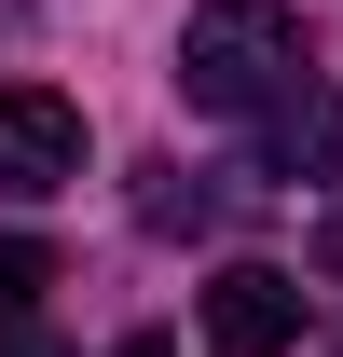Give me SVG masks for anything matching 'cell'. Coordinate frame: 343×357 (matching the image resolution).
I'll return each mask as SVG.
<instances>
[{"label":"cell","mask_w":343,"mask_h":357,"mask_svg":"<svg viewBox=\"0 0 343 357\" xmlns=\"http://www.w3.org/2000/svg\"><path fill=\"white\" fill-rule=\"evenodd\" d=\"M289 83H316V55H302V14H289V0H192V28H178V96H192V110L261 124Z\"/></svg>","instance_id":"1"},{"label":"cell","mask_w":343,"mask_h":357,"mask_svg":"<svg viewBox=\"0 0 343 357\" xmlns=\"http://www.w3.org/2000/svg\"><path fill=\"white\" fill-rule=\"evenodd\" d=\"M110 357H178V344H165V330H124V344H110Z\"/></svg>","instance_id":"8"},{"label":"cell","mask_w":343,"mask_h":357,"mask_svg":"<svg viewBox=\"0 0 343 357\" xmlns=\"http://www.w3.org/2000/svg\"><path fill=\"white\" fill-rule=\"evenodd\" d=\"M83 178V110L55 83H0V206H42Z\"/></svg>","instance_id":"2"},{"label":"cell","mask_w":343,"mask_h":357,"mask_svg":"<svg viewBox=\"0 0 343 357\" xmlns=\"http://www.w3.org/2000/svg\"><path fill=\"white\" fill-rule=\"evenodd\" d=\"M289 344H302V275L220 261L206 275V357H289Z\"/></svg>","instance_id":"3"},{"label":"cell","mask_w":343,"mask_h":357,"mask_svg":"<svg viewBox=\"0 0 343 357\" xmlns=\"http://www.w3.org/2000/svg\"><path fill=\"white\" fill-rule=\"evenodd\" d=\"M42 289H55V248L42 234H0V316H28Z\"/></svg>","instance_id":"6"},{"label":"cell","mask_w":343,"mask_h":357,"mask_svg":"<svg viewBox=\"0 0 343 357\" xmlns=\"http://www.w3.org/2000/svg\"><path fill=\"white\" fill-rule=\"evenodd\" d=\"M137 220H151V234H192V220H220V192L178 178V165H137Z\"/></svg>","instance_id":"5"},{"label":"cell","mask_w":343,"mask_h":357,"mask_svg":"<svg viewBox=\"0 0 343 357\" xmlns=\"http://www.w3.org/2000/svg\"><path fill=\"white\" fill-rule=\"evenodd\" d=\"M0 330H14V344H0V357H55V344H42V330H28V316H0Z\"/></svg>","instance_id":"7"},{"label":"cell","mask_w":343,"mask_h":357,"mask_svg":"<svg viewBox=\"0 0 343 357\" xmlns=\"http://www.w3.org/2000/svg\"><path fill=\"white\" fill-rule=\"evenodd\" d=\"M261 124H275V137H261V151H275V178H316V165H343V110H330L316 83H289L275 110H261Z\"/></svg>","instance_id":"4"}]
</instances>
